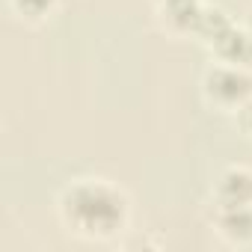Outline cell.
<instances>
[{
	"mask_svg": "<svg viewBox=\"0 0 252 252\" xmlns=\"http://www.w3.org/2000/svg\"><path fill=\"white\" fill-rule=\"evenodd\" d=\"M211 225L222 240L246 246L252 243V205H214Z\"/></svg>",
	"mask_w": 252,
	"mask_h": 252,
	"instance_id": "277c9868",
	"label": "cell"
},
{
	"mask_svg": "<svg viewBox=\"0 0 252 252\" xmlns=\"http://www.w3.org/2000/svg\"><path fill=\"white\" fill-rule=\"evenodd\" d=\"M237 119H240V128L252 137V98H249V101L237 110Z\"/></svg>",
	"mask_w": 252,
	"mask_h": 252,
	"instance_id": "ba28073f",
	"label": "cell"
},
{
	"mask_svg": "<svg viewBox=\"0 0 252 252\" xmlns=\"http://www.w3.org/2000/svg\"><path fill=\"white\" fill-rule=\"evenodd\" d=\"M214 205H252V169L228 166L214 184Z\"/></svg>",
	"mask_w": 252,
	"mask_h": 252,
	"instance_id": "5b68a950",
	"label": "cell"
},
{
	"mask_svg": "<svg viewBox=\"0 0 252 252\" xmlns=\"http://www.w3.org/2000/svg\"><path fill=\"white\" fill-rule=\"evenodd\" d=\"M9 3H12V9H15L21 18H27V21H42V18H48V15L57 9L60 0H9Z\"/></svg>",
	"mask_w": 252,
	"mask_h": 252,
	"instance_id": "52a82bcc",
	"label": "cell"
},
{
	"mask_svg": "<svg viewBox=\"0 0 252 252\" xmlns=\"http://www.w3.org/2000/svg\"><path fill=\"white\" fill-rule=\"evenodd\" d=\"M196 36L211 48V54L220 63L234 65H252V33L240 24H234L222 9L205 6Z\"/></svg>",
	"mask_w": 252,
	"mask_h": 252,
	"instance_id": "7a4b0ae2",
	"label": "cell"
},
{
	"mask_svg": "<svg viewBox=\"0 0 252 252\" xmlns=\"http://www.w3.org/2000/svg\"><path fill=\"white\" fill-rule=\"evenodd\" d=\"M57 208L63 225L86 240H110L131 222V202L110 178H74Z\"/></svg>",
	"mask_w": 252,
	"mask_h": 252,
	"instance_id": "6da1fadb",
	"label": "cell"
},
{
	"mask_svg": "<svg viewBox=\"0 0 252 252\" xmlns=\"http://www.w3.org/2000/svg\"><path fill=\"white\" fill-rule=\"evenodd\" d=\"M202 0H175V3H166L160 6V15H163V24L169 27V33H193L199 30V21H202Z\"/></svg>",
	"mask_w": 252,
	"mask_h": 252,
	"instance_id": "8992f818",
	"label": "cell"
},
{
	"mask_svg": "<svg viewBox=\"0 0 252 252\" xmlns=\"http://www.w3.org/2000/svg\"><path fill=\"white\" fill-rule=\"evenodd\" d=\"M202 92L211 107L222 113H237L252 98V68L217 60L202 77Z\"/></svg>",
	"mask_w": 252,
	"mask_h": 252,
	"instance_id": "3957f363",
	"label": "cell"
},
{
	"mask_svg": "<svg viewBox=\"0 0 252 252\" xmlns=\"http://www.w3.org/2000/svg\"><path fill=\"white\" fill-rule=\"evenodd\" d=\"M155 3L158 6H166V3H175V0H155Z\"/></svg>",
	"mask_w": 252,
	"mask_h": 252,
	"instance_id": "9c48e42d",
	"label": "cell"
}]
</instances>
